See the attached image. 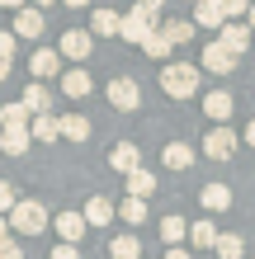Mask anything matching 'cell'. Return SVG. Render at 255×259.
I'll use <instances>...</instances> for the list:
<instances>
[{
    "instance_id": "cell-37",
    "label": "cell",
    "mask_w": 255,
    "mask_h": 259,
    "mask_svg": "<svg viewBox=\"0 0 255 259\" xmlns=\"http://www.w3.org/2000/svg\"><path fill=\"white\" fill-rule=\"evenodd\" d=\"M161 5H166V0H137V10L152 14V19H161Z\"/></svg>"
},
{
    "instance_id": "cell-16",
    "label": "cell",
    "mask_w": 255,
    "mask_h": 259,
    "mask_svg": "<svg viewBox=\"0 0 255 259\" xmlns=\"http://www.w3.org/2000/svg\"><path fill=\"white\" fill-rule=\"evenodd\" d=\"M90 85H95V80H90V71H85V66L62 71V95H66V99H85V95H90Z\"/></svg>"
},
{
    "instance_id": "cell-40",
    "label": "cell",
    "mask_w": 255,
    "mask_h": 259,
    "mask_svg": "<svg viewBox=\"0 0 255 259\" xmlns=\"http://www.w3.org/2000/svg\"><path fill=\"white\" fill-rule=\"evenodd\" d=\"M166 259H194V254H189V250H179V245H170V250H166Z\"/></svg>"
},
{
    "instance_id": "cell-26",
    "label": "cell",
    "mask_w": 255,
    "mask_h": 259,
    "mask_svg": "<svg viewBox=\"0 0 255 259\" xmlns=\"http://www.w3.org/2000/svg\"><path fill=\"white\" fill-rule=\"evenodd\" d=\"M62 137L66 142H90V118L85 113H62Z\"/></svg>"
},
{
    "instance_id": "cell-41",
    "label": "cell",
    "mask_w": 255,
    "mask_h": 259,
    "mask_svg": "<svg viewBox=\"0 0 255 259\" xmlns=\"http://www.w3.org/2000/svg\"><path fill=\"white\" fill-rule=\"evenodd\" d=\"M10 240V217H0V245Z\"/></svg>"
},
{
    "instance_id": "cell-8",
    "label": "cell",
    "mask_w": 255,
    "mask_h": 259,
    "mask_svg": "<svg viewBox=\"0 0 255 259\" xmlns=\"http://www.w3.org/2000/svg\"><path fill=\"white\" fill-rule=\"evenodd\" d=\"M28 71H33V80H62V52L57 48H38L28 57Z\"/></svg>"
},
{
    "instance_id": "cell-43",
    "label": "cell",
    "mask_w": 255,
    "mask_h": 259,
    "mask_svg": "<svg viewBox=\"0 0 255 259\" xmlns=\"http://www.w3.org/2000/svg\"><path fill=\"white\" fill-rule=\"evenodd\" d=\"M14 75V62H0V80H10Z\"/></svg>"
},
{
    "instance_id": "cell-11",
    "label": "cell",
    "mask_w": 255,
    "mask_h": 259,
    "mask_svg": "<svg viewBox=\"0 0 255 259\" xmlns=\"http://www.w3.org/2000/svg\"><path fill=\"white\" fill-rule=\"evenodd\" d=\"M43 28H48V19H43V10H33V5H24L19 14H14V38H43Z\"/></svg>"
},
{
    "instance_id": "cell-42",
    "label": "cell",
    "mask_w": 255,
    "mask_h": 259,
    "mask_svg": "<svg viewBox=\"0 0 255 259\" xmlns=\"http://www.w3.org/2000/svg\"><path fill=\"white\" fill-rule=\"evenodd\" d=\"M66 10H90V0H62Z\"/></svg>"
},
{
    "instance_id": "cell-14",
    "label": "cell",
    "mask_w": 255,
    "mask_h": 259,
    "mask_svg": "<svg viewBox=\"0 0 255 259\" xmlns=\"http://www.w3.org/2000/svg\"><path fill=\"white\" fill-rule=\"evenodd\" d=\"M109 165L118 175H132V170H142V151L132 146V142H118L114 151H109Z\"/></svg>"
},
{
    "instance_id": "cell-13",
    "label": "cell",
    "mask_w": 255,
    "mask_h": 259,
    "mask_svg": "<svg viewBox=\"0 0 255 259\" xmlns=\"http://www.w3.org/2000/svg\"><path fill=\"white\" fill-rule=\"evenodd\" d=\"M81 217H85L90 226H109V222L118 217V207H114V203H109L104 193H90V203L81 207Z\"/></svg>"
},
{
    "instance_id": "cell-2",
    "label": "cell",
    "mask_w": 255,
    "mask_h": 259,
    "mask_svg": "<svg viewBox=\"0 0 255 259\" xmlns=\"http://www.w3.org/2000/svg\"><path fill=\"white\" fill-rule=\"evenodd\" d=\"M10 231H19V236H43L48 231V207L38 203V198H19L10 212Z\"/></svg>"
},
{
    "instance_id": "cell-3",
    "label": "cell",
    "mask_w": 255,
    "mask_h": 259,
    "mask_svg": "<svg viewBox=\"0 0 255 259\" xmlns=\"http://www.w3.org/2000/svg\"><path fill=\"white\" fill-rule=\"evenodd\" d=\"M156 28H161V19H152V14H142L137 5H132V10L123 14V28H118V38H123V42H137V48H142V42L152 38Z\"/></svg>"
},
{
    "instance_id": "cell-34",
    "label": "cell",
    "mask_w": 255,
    "mask_h": 259,
    "mask_svg": "<svg viewBox=\"0 0 255 259\" xmlns=\"http://www.w3.org/2000/svg\"><path fill=\"white\" fill-rule=\"evenodd\" d=\"M14 203H19V198H14V189L5 184V179H0V217H10V212H14Z\"/></svg>"
},
{
    "instance_id": "cell-1",
    "label": "cell",
    "mask_w": 255,
    "mask_h": 259,
    "mask_svg": "<svg viewBox=\"0 0 255 259\" xmlns=\"http://www.w3.org/2000/svg\"><path fill=\"white\" fill-rule=\"evenodd\" d=\"M199 66L189 62H166L161 66V90H166V99H194L199 95Z\"/></svg>"
},
{
    "instance_id": "cell-33",
    "label": "cell",
    "mask_w": 255,
    "mask_h": 259,
    "mask_svg": "<svg viewBox=\"0 0 255 259\" xmlns=\"http://www.w3.org/2000/svg\"><path fill=\"white\" fill-rule=\"evenodd\" d=\"M250 5H255V0H222V14H227V24H236L241 14H250Z\"/></svg>"
},
{
    "instance_id": "cell-7",
    "label": "cell",
    "mask_w": 255,
    "mask_h": 259,
    "mask_svg": "<svg viewBox=\"0 0 255 259\" xmlns=\"http://www.w3.org/2000/svg\"><path fill=\"white\" fill-rule=\"evenodd\" d=\"M236 62H241V57H232L222 42H203V62H199V71H208V75H232Z\"/></svg>"
},
{
    "instance_id": "cell-29",
    "label": "cell",
    "mask_w": 255,
    "mask_h": 259,
    "mask_svg": "<svg viewBox=\"0 0 255 259\" xmlns=\"http://www.w3.org/2000/svg\"><path fill=\"white\" fill-rule=\"evenodd\" d=\"M217 259H246V240L236 231H222L217 236Z\"/></svg>"
},
{
    "instance_id": "cell-6",
    "label": "cell",
    "mask_w": 255,
    "mask_h": 259,
    "mask_svg": "<svg viewBox=\"0 0 255 259\" xmlns=\"http://www.w3.org/2000/svg\"><path fill=\"white\" fill-rule=\"evenodd\" d=\"M109 104L118 113H132L142 104V90H137V80L132 75H118V80H109Z\"/></svg>"
},
{
    "instance_id": "cell-35",
    "label": "cell",
    "mask_w": 255,
    "mask_h": 259,
    "mask_svg": "<svg viewBox=\"0 0 255 259\" xmlns=\"http://www.w3.org/2000/svg\"><path fill=\"white\" fill-rule=\"evenodd\" d=\"M0 62H14V33L0 28Z\"/></svg>"
},
{
    "instance_id": "cell-44",
    "label": "cell",
    "mask_w": 255,
    "mask_h": 259,
    "mask_svg": "<svg viewBox=\"0 0 255 259\" xmlns=\"http://www.w3.org/2000/svg\"><path fill=\"white\" fill-rule=\"evenodd\" d=\"M246 142H250V146H255V123H246Z\"/></svg>"
},
{
    "instance_id": "cell-25",
    "label": "cell",
    "mask_w": 255,
    "mask_h": 259,
    "mask_svg": "<svg viewBox=\"0 0 255 259\" xmlns=\"http://www.w3.org/2000/svg\"><path fill=\"white\" fill-rule=\"evenodd\" d=\"M161 33L170 38V48H179V42H194V19H161Z\"/></svg>"
},
{
    "instance_id": "cell-9",
    "label": "cell",
    "mask_w": 255,
    "mask_h": 259,
    "mask_svg": "<svg viewBox=\"0 0 255 259\" xmlns=\"http://www.w3.org/2000/svg\"><path fill=\"white\" fill-rule=\"evenodd\" d=\"M52 226H57V236H62L66 245H81V240L90 236V222L81 217V212H57V217H52Z\"/></svg>"
},
{
    "instance_id": "cell-45",
    "label": "cell",
    "mask_w": 255,
    "mask_h": 259,
    "mask_svg": "<svg viewBox=\"0 0 255 259\" xmlns=\"http://www.w3.org/2000/svg\"><path fill=\"white\" fill-rule=\"evenodd\" d=\"M28 5H33V10H43V5H57V0H28Z\"/></svg>"
},
{
    "instance_id": "cell-47",
    "label": "cell",
    "mask_w": 255,
    "mask_h": 259,
    "mask_svg": "<svg viewBox=\"0 0 255 259\" xmlns=\"http://www.w3.org/2000/svg\"><path fill=\"white\" fill-rule=\"evenodd\" d=\"M185 5H199V0H185Z\"/></svg>"
},
{
    "instance_id": "cell-38",
    "label": "cell",
    "mask_w": 255,
    "mask_h": 259,
    "mask_svg": "<svg viewBox=\"0 0 255 259\" xmlns=\"http://www.w3.org/2000/svg\"><path fill=\"white\" fill-rule=\"evenodd\" d=\"M52 259H81V250H76V245H66V240H62V245L52 250Z\"/></svg>"
},
{
    "instance_id": "cell-27",
    "label": "cell",
    "mask_w": 255,
    "mask_h": 259,
    "mask_svg": "<svg viewBox=\"0 0 255 259\" xmlns=\"http://www.w3.org/2000/svg\"><path fill=\"white\" fill-rule=\"evenodd\" d=\"M109 254H114V259H142V240L132 236V231H123V236L109 240Z\"/></svg>"
},
{
    "instance_id": "cell-18",
    "label": "cell",
    "mask_w": 255,
    "mask_h": 259,
    "mask_svg": "<svg viewBox=\"0 0 255 259\" xmlns=\"http://www.w3.org/2000/svg\"><path fill=\"white\" fill-rule=\"evenodd\" d=\"M28 142H33V137H28V127H14V123L0 127V151H5V156H24Z\"/></svg>"
},
{
    "instance_id": "cell-17",
    "label": "cell",
    "mask_w": 255,
    "mask_h": 259,
    "mask_svg": "<svg viewBox=\"0 0 255 259\" xmlns=\"http://www.w3.org/2000/svg\"><path fill=\"white\" fill-rule=\"evenodd\" d=\"M227 14H222V0H199L194 5V28H222Z\"/></svg>"
},
{
    "instance_id": "cell-22",
    "label": "cell",
    "mask_w": 255,
    "mask_h": 259,
    "mask_svg": "<svg viewBox=\"0 0 255 259\" xmlns=\"http://www.w3.org/2000/svg\"><path fill=\"white\" fill-rule=\"evenodd\" d=\"M28 137H33V142H57V137H62V118H57V113L28 118Z\"/></svg>"
},
{
    "instance_id": "cell-15",
    "label": "cell",
    "mask_w": 255,
    "mask_h": 259,
    "mask_svg": "<svg viewBox=\"0 0 255 259\" xmlns=\"http://www.w3.org/2000/svg\"><path fill=\"white\" fill-rule=\"evenodd\" d=\"M19 104L28 109V118H43V113H52V95H48V85H43V80H33V85H28Z\"/></svg>"
},
{
    "instance_id": "cell-36",
    "label": "cell",
    "mask_w": 255,
    "mask_h": 259,
    "mask_svg": "<svg viewBox=\"0 0 255 259\" xmlns=\"http://www.w3.org/2000/svg\"><path fill=\"white\" fill-rule=\"evenodd\" d=\"M0 259H24V245H19V240H5V245H0Z\"/></svg>"
},
{
    "instance_id": "cell-5",
    "label": "cell",
    "mask_w": 255,
    "mask_h": 259,
    "mask_svg": "<svg viewBox=\"0 0 255 259\" xmlns=\"http://www.w3.org/2000/svg\"><path fill=\"white\" fill-rule=\"evenodd\" d=\"M236 146H241V137H236L232 127H213V132L203 137V156L208 160H232Z\"/></svg>"
},
{
    "instance_id": "cell-30",
    "label": "cell",
    "mask_w": 255,
    "mask_h": 259,
    "mask_svg": "<svg viewBox=\"0 0 255 259\" xmlns=\"http://www.w3.org/2000/svg\"><path fill=\"white\" fill-rule=\"evenodd\" d=\"M142 52L152 57V62H166V57H170L175 48H170V38H166V33H161V28H156V33H152V38L142 42Z\"/></svg>"
},
{
    "instance_id": "cell-20",
    "label": "cell",
    "mask_w": 255,
    "mask_h": 259,
    "mask_svg": "<svg viewBox=\"0 0 255 259\" xmlns=\"http://www.w3.org/2000/svg\"><path fill=\"white\" fill-rule=\"evenodd\" d=\"M199 203H203V212H227L232 207V189L227 184H203L199 189Z\"/></svg>"
},
{
    "instance_id": "cell-46",
    "label": "cell",
    "mask_w": 255,
    "mask_h": 259,
    "mask_svg": "<svg viewBox=\"0 0 255 259\" xmlns=\"http://www.w3.org/2000/svg\"><path fill=\"white\" fill-rule=\"evenodd\" d=\"M246 24H250V33H255V5H250V14H246Z\"/></svg>"
},
{
    "instance_id": "cell-4",
    "label": "cell",
    "mask_w": 255,
    "mask_h": 259,
    "mask_svg": "<svg viewBox=\"0 0 255 259\" xmlns=\"http://www.w3.org/2000/svg\"><path fill=\"white\" fill-rule=\"evenodd\" d=\"M57 52H62V62H85V57L95 52V33H90V28H66L62 42H57Z\"/></svg>"
},
{
    "instance_id": "cell-32",
    "label": "cell",
    "mask_w": 255,
    "mask_h": 259,
    "mask_svg": "<svg viewBox=\"0 0 255 259\" xmlns=\"http://www.w3.org/2000/svg\"><path fill=\"white\" fill-rule=\"evenodd\" d=\"M5 123L28 127V109H24V104H5V109H0V127H5Z\"/></svg>"
},
{
    "instance_id": "cell-39",
    "label": "cell",
    "mask_w": 255,
    "mask_h": 259,
    "mask_svg": "<svg viewBox=\"0 0 255 259\" xmlns=\"http://www.w3.org/2000/svg\"><path fill=\"white\" fill-rule=\"evenodd\" d=\"M24 5H28V0H0V10H10V14H19Z\"/></svg>"
},
{
    "instance_id": "cell-23",
    "label": "cell",
    "mask_w": 255,
    "mask_h": 259,
    "mask_svg": "<svg viewBox=\"0 0 255 259\" xmlns=\"http://www.w3.org/2000/svg\"><path fill=\"white\" fill-rule=\"evenodd\" d=\"M217 236H222V231H217L208 217H203V222H189V245H194V250H217Z\"/></svg>"
},
{
    "instance_id": "cell-24",
    "label": "cell",
    "mask_w": 255,
    "mask_h": 259,
    "mask_svg": "<svg viewBox=\"0 0 255 259\" xmlns=\"http://www.w3.org/2000/svg\"><path fill=\"white\" fill-rule=\"evenodd\" d=\"M152 193H156V175L152 170H132L128 175V198H142V203H147Z\"/></svg>"
},
{
    "instance_id": "cell-21",
    "label": "cell",
    "mask_w": 255,
    "mask_h": 259,
    "mask_svg": "<svg viewBox=\"0 0 255 259\" xmlns=\"http://www.w3.org/2000/svg\"><path fill=\"white\" fill-rule=\"evenodd\" d=\"M118 28H123V14H118V10H95V14H90V33H95V38H114Z\"/></svg>"
},
{
    "instance_id": "cell-31",
    "label": "cell",
    "mask_w": 255,
    "mask_h": 259,
    "mask_svg": "<svg viewBox=\"0 0 255 259\" xmlns=\"http://www.w3.org/2000/svg\"><path fill=\"white\" fill-rule=\"evenodd\" d=\"M118 217H123L128 226H142L147 222V203L142 198H123V203H118Z\"/></svg>"
},
{
    "instance_id": "cell-12",
    "label": "cell",
    "mask_w": 255,
    "mask_h": 259,
    "mask_svg": "<svg viewBox=\"0 0 255 259\" xmlns=\"http://www.w3.org/2000/svg\"><path fill=\"white\" fill-rule=\"evenodd\" d=\"M217 42H222L232 57H241V52L250 48V24H222V28H217Z\"/></svg>"
},
{
    "instance_id": "cell-28",
    "label": "cell",
    "mask_w": 255,
    "mask_h": 259,
    "mask_svg": "<svg viewBox=\"0 0 255 259\" xmlns=\"http://www.w3.org/2000/svg\"><path fill=\"white\" fill-rule=\"evenodd\" d=\"M161 240H166V245H179V240H189V222L185 217H161Z\"/></svg>"
},
{
    "instance_id": "cell-10",
    "label": "cell",
    "mask_w": 255,
    "mask_h": 259,
    "mask_svg": "<svg viewBox=\"0 0 255 259\" xmlns=\"http://www.w3.org/2000/svg\"><path fill=\"white\" fill-rule=\"evenodd\" d=\"M232 109H236V99L227 95V90H208V95H203V118H213L217 127H227Z\"/></svg>"
},
{
    "instance_id": "cell-19",
    "label": "cell",
    "mask_w": 255,
    "mask_h": 259,
    "mask_svg": "<svg viewBox=\"0 0 255 259\" xmlns=\"http://www.w3.org/2000/svg\"><path fill=\"white\" fill-rule=\"evenodd\" d=\"M194 160H199V156H194L189 142H170L166 151H161V165H166V170H189Z\"/></svg>"
}]
</instances>
